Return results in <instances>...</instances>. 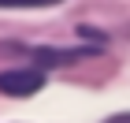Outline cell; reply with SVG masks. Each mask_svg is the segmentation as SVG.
<instances>
[{"label":"cell","mask_w":130,"mask_h":123,"mask_svg":"<svg viewBox=\"0 0 130 123\" xmlns=\"http://www.w3.org/2000/svg\"><path fill=\"white\" fill-rule=\"evenodd\" d=\"M45 86V75L37 67H19V71H4L0 75V93H11V97H30Z\"/></svg>","instance_id":"cell-1"},{"label":"cell","mask_w":130,"mask_h":123,"mask_svg":"<svg viewBox=\"0 0 130 123\" xmlns=\"http://www.w3.org/2000/svg\"><path fill=\"white\" fill-rule=\"evenodd\" d=\"M48 4H60V0H0V8H48Z\"/></svg>","instance_id":"cell-2"},{"label":"cell","mask_w":130,"mask_h":123,"mask_svg":"<svg viewBox=\"0 0 130 123\" xmlns=\"http://www.w3.org/2000/svg\"><path fill=\"white\" fill-rule=\"evenodd\" d=\"M108 123H130V112H119V116H111Z\"/></svg>","instance_id":"cell-3"}]
</instances>
